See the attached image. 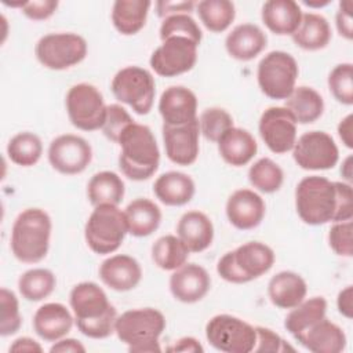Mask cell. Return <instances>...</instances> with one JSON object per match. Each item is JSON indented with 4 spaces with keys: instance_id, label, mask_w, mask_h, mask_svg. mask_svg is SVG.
Listing matches in <instances>:
<instances>
[{
    "instance_id": "6da1fadb",
    "label": "cell",
    "mask_w": 353,
    "mask_h": 353,
    "mask_svg": "<svg viewBox=\"0 0 353 353\" xmlns=\"http://www.w3.org/2000/svg\"><path fill=\"white\" fill-rule=\"evenodd\" d=\"M295 208L307 225L350 221L353 216V190L347 182H332L325 176L310 175L295 189Z\"/></svg>"
},
{
    "instance_id": "7a4b0ae2",
    "label": "cell",
    "mask_w": 353,
    "mask_h": 353,
    "mask_svg": "<svg viewBox=\"0 0 353 353\" xmlns=\"http://www.w3.org/2000/svg\"><path fill=\"white\" fill-rule=\"evenodd\" d=\"M79 331L92 339H103L114 332L116 307L109 302L105 291L92 281L76 284L69 295Z\"/></svg>"
},
{
    "instance_id": "3957f363",
    "label": "cell",
    "mask_w": 353,
    "mask_h": 353,
    "mask_svg": "<svg viewBox=\"0 0 353 353\" xmlns=\"http://www.w3.org/2000/svg\"><path fill=\"white\" fill-rule=\"evenodd\" d=\"M117 143L121 148L119 167L128 179L145 181L157 171L160 152L148 125L134 121L123 131Z\"/></svg>"
},
{
    "instance_id": "277c9868",
    "label": "cell",
    "mask_w": 353,
    "mask_h": 353,
    "mask_svg": "<svg viewBox=\"0 0 353 353\" xmlns=\"http://www.w3.org/2000/svg\"><path fill=\"white\" fill-rule=\"evenodd\" d=\"M51 218L41 208H26L14 221L11 229V251L23 263H37L50 248Z\"/></svg>"
},
{
    "instance_id": "5b68a950",
    "label": "cell",
    "mask_w": 353,
    "mask_h": 353,
    "mask_svg": "<svg viewBox=\"0 0 353 353\" xmlns=\"http://www.w3.org/2000/svg\"><path fill=\"white\" fill-rule=\"evenodd\" d=\"M165 328L164 314L153 307L131 309L116 319L114 332L131 353L161 352L159 338Z\"/></svg>"
},
{
    "instance_id": "8992f818",
    "label": "cell",
    "mask_w": 353,
    "mask_h": 353,
    "mask_svg": "<svg viewBox=\"0 0 353 353\" xmlns=\"http://www.w3.org/2000/svg\"><path fill=\"white\" fill-rule=\"evenodd\" d=\"M273 263L274 252L269 245L250 241L226 252L218 261L216 272L225 281L243 284L268 273Z\"/></svg>"
},
{
    "instance_id": "52a82bcc",
    "label": "cell",
    "mask_w": 353,
    "mask_h": 353,
    "mask_svg": "<svg viewBox=\"0 0 353 353\" xmlns=\"http://www.w3.org/2000/svg\"><path fill=\"white\" fill-rule=\"evenodd\" d=\"M127 233L128 226L124 211L112 204L97 205L84 228L87 245L99 255L114 252L121 245Z\"/></svg>"
},
{
    "instance_id": "ba28073f",
    "label": "cell",
    "mask_w": 353,
    "mask_h": 353,
    "mask_svg": "<svg viewBox=\"0 0 353 353\" xmlns=\"http://www.w3.org/2000/svg\"><path fill=\"white\" fill-rule=\"evenodd\" d=\"M298 73V63L291 54L270 51L258 63V85L272 99H287L295 88Z\"/></svg>"
},
{
    "instance_id": "9c48e42d",
    "label": "cell",
    "mask_w": 353,
    "mask_h": 353,
    "mask_svg": "<svg viewBox=\"0 0 353 353\" xmlns=\"http://www.w3.org/2000/svg\"><path fill=\"white\" fill-rule=\"evenodd\" d=\"M114 98L127 103L135 113L148 114L152 110L156 83L152 73L139 66H127L119 70L112 80Z\"/></svg>"
},
{
    "instance_id": "30bf717a",
    "label": "cell",
    "mask_w": 353,
    "mask_h": 353,
    "mask_svg": "<svg viewBox=\"0 0 353 353\" xmlns=\"http://www.w3.org/2000/svg\"><path fill=\"white\" fill-rule=\"evenodd\" d=\"M205 338L225 353H250L256 342L255 327L232 314H216L205 325Z\"/></svg>"
},
{
    "instance_id": "8fae6325",
    "label": "cell",
    "mask_w": 353,
    "mask_h": 353,
    "mask_svg": "<svg viewBox=\"0 0 353 353\" xmlns=\"http://www.w3.org/2000/svg\"><path fill=\"white\" fill-rule=\"evenodd\" d=\"M34 52L37 61L44 68L63 70L80 63L85 58L87 41L77 33H50L37 41Z\"/></svg>"
},
{
    "instance_id": "7c38bea8",
    "label": "cell",
    "mask_w": 353,
    "mask_h": 353,
    "mask_svg": "<svg viewBox=\"0 0 353 353\" xmlns=\"http://www.w3.org/2000/svg\"><path fill=\"white\" fill-rule=\"evenodd\" d=\"M66 112L70 123L83 131L102 128L108 106L101 91L88 83H79L66 94Z\"/></svg>"
},
{
    "instance_id": "4fadbf2b",
    "label": "cell",
    "mask_w": 353,
    "mask_h": 353,
    "mask_svg": "<svg viewBox=\"0 0 353 353\" xmlns=\"http://www.w3.org/2000/svg\"><path fill=\"white\" fill-rule=\"evenodd\" d=\"M197 44L188 37L172 36L153 51L150 66L161 77H174L193 69L197 61Z\"/></svg>"
},
{
    "instance_id": "5bb4252c",
    "label": "cell",
    "mask_w": 353,
    "mask_h": 353,
    "mask_svg": "<svg viewBox=\"0 0 353 353\" xmlns=\"http://www.w3.org/2000/svg\"><path fill=\"white\" fill-rule=\"evenodd\" d=\"M292 157L303 170H330L336 165L339 150L330 134L324 131H309L295 141Z\"/></svg>"
},
{
    "instance_id": "9a60e30c",
    "label": "cell",
    "mask_w": 353,
    "mask_h": 353,
    "mask_svg": "<svg viewBox=\"0 0 353 353\" xmlns=\"http://www.w3.org/2000/svg\"><path fill=\"white\" fill-rule=\"evenodd\" d=\"M296 120L284 106L268 108L259 119V135L273 153L292 150L296 141Z\"/></svg>"
},
{
    "instance_id": "2e32d148",
    "label": "cell",
    "mask_w": 353,
    "mask_h": 353,
    "mask_svg": "<svg viewBox=\"0 0 353 353\" xmlns=\"http://www.w3.org/2000/svg\"><path fill=\"white\" fill-rule=\"evenodd\" d=\"M92 160L91 145L81 137L63 134L51 141L48 161L54 170L65 175L83 172Z\"/></svg>"
},
{
    "instance_id": "e0dca14e",
    "label": "cell",
    "mask_w": 353,
    "mask_h": 353,
    "mask_svg": "<svg viewBox=\"0 0 353 353\" xmlns=\"http://www.w3.org/2000/svg\"><path fill=\"white\" fill-rule=\"evenodd\" d=\"M163 141L167 157L178 165H190L199 156V119L183 125L163 124Z\"/></svg>"
},
{
    "instance_id": "ac0fdd59",
    "label": "cell",
    "mask_w": 353,
    "mask_h": 353,
    "mask_svg": "<svg viewBox=\"0 0 353 353\" xmlns=\"http://www.w3.org/2000/svg\"><path fill=\"white\" fill-rule=\"evenodd\" d=\"M211 287L207 270L197 263H185L170 277V291L175 299L183 303L201 301Z\"/></svg>"
},
{
    "instance_id": "d6986e66",
    "label": "cell",
    "mask_w": 353,
    "mask_h": 353,
    "mask_svg": "<svg viewBox=\"0 0 353 353\" xmlns=\"http://www.w3.org/2000/svg\"><path fill=\"white\" fill-rule=\"evenodd\" d=\"M159 112L163 124H188L197 119V98L192 90L183 85H171L160 97Z\"/></svg>"
},
{
    "instance_id": "ffe728a7",
    "label": "cell",
    "mask_w": 353,
    "mask_h": 353,
    "mask_svg": "<svg viewBox=\"0 0 353 353\" xmlns=\"http://www.w3.org/2000/svg\"><path fill=\"white\" fill-rule=\"evenodd\" d=\"M265 210L263 199L251 189H239L226 201V216L240 230L256 228L265 216Z\"/></svg>"
},
{
    "instance_id": "44dd1931",
    "label": "cell",
    "mask_w": 353,
    "mask_h": 353,
    "mask_svg": "<svg viewBox=\"0 0 353 353\" xmlns=\"http://www.w3.org/2000/svg\"><path fill=\"white\" fill-rule=\"evenodd\" d=\"M99 277L110 290L124 292L135 288L142 279L139 262L124 254L106 258L99 266Z\"/></svg>"
},
{
    "instance_id": "7402d4cb",
    "label": "cell",
    "mask_w": 353,
    "mask_h": 353,
    "mask_svg": "<svg viewBox=\"0 0 353 353\" xmlns=\"http://www.w3.org/2000/svg\"><path fill=\"white\" fill-rule=\"evenodd\" d=\"M72 327L73 316L62 303H44L33 316L34 332L47 342H57L65 338Z\"/></svg>"
},
{
    "instance_id": "603a6c76",
    "label": "cell",
    "mask_w": 353,
    "mask_h": 353,
    "mask_svg": "<svg viewBox=\"0 0 353 353\" xmlns=\"http://www.w3.org/2000/svg\"><path fill=\"white\" fill-rule=\"evenodd\" d=\"M295 339L299 345L313 353H339L346 347V335L343 330L325 317L295 336Z\"/></svg>"
},
{
    "instance_id": "cb8c5ba5",
    "label": "cell",
    "mask_w": 353,
    "mask_h": 353,
    "mask_svg": "<svg viewBox=\"0 0 353 353\" xmlns=\"http://www.w3.org/2000/svg\"><path fill=\"white\" fill-rule=\"evenodd\" d=\"M176 234L189 252H201L214 240V225L204 212L188 211L178 221Z\"/></svg>"
},
{
    "instance_id": "d4e9b609",
    "label": "cell",
    "mask_w": 353,
    "mask_h": 353,
    "mask_svg": "<svg viewBox=\"0 0 353 353\" xmlns=\"http://www.w3.org/2000/svg\"><path fill=\"white\" fill-rule=\"evenodd\" d=\"M268 43L263 30L254 23L237 25L225 40L228 54L237 61H251L259 55Z\"/></svg>"
},
{
    "instance_id": "484cf974",
    "label": "cell",
    "mask_w": 353,
    "mask_h": 353,
    "mask_svg": "<svg viewBox=\"0 0 353 353\" xmlns=\"http://www.w3.org/2000/svg\"><path fill=\"white\" fill-rule=\"evenodd\" d=\"M307 292L306 281L295 272L283 270L274 274L268 284L270 302L280 309H292L299 305Z\"/></svg>"
},
{
    "instance_id": "4316f807",
    "label": "cell",
    "mask_w": 353,
    "mask_h": 353,
    "mask_svg": "<svg viewBox=\"0 0 353 353\" xmlns=\"http://www.w3.org/2000/svg\"><path fill=\"white\" fill-rule=\"evenodd\" d=\"M302 10L294 0H269L262 6V21L274 34H292L301 21Z\"/></svg>"
},
{
    "instance_id": "83f0119b",
    "label": "cell",
    "mask_w": 353,
    "mask_h": 353,
    "mask_svg": "<svg viewBox=\"0 0 353 353\" xmlns=\"http://www.w3.org/2000/svg\"><path fill=\"white\" fill-rule=\"evenodd\" d=\"M216 143L221 157L233 167L248 164L258 150L255 138L247 130L239 127L228 130Z\"/></svg>"
},
{
    "instance_id": "f1b7e54d",
    "label": "cell",
    "mask_w": 353,
    "mask_h": 353,
    "mask_svg": "<svg viewBox=\"0 0 353 353\" xmlns=\"http://www.w3.org/2000/svg\"><path fill=\"white\" fill-rule=\"evenodd\" d=\"M154 196L165 205L178 207L188 204L196 192L193 179L179 171H168L161 174L153 183Z\"/></svg>"
},
{
    "instance_id": "f546056e",
    "label": "cell",
    "mask_w": 353,
    "mask_h": 353,
    "mask_svg": "<svg viewBox=\"0 0 353 353\" xmlns=\"http://www.w3.org/2000/svg\"><path fill=\"white\" fill-rule=\"evenodd\" d=\"M128 233L135 237H146L157 230L161 222L159 205L149 199H135L124 210Z\"/></svg>"
},
{
    "instance_id": "4dcf8cb0",
    "label": "cell",
    "mask_w": 353,
    "mask_h": 353,
    "mask_svg": "<svg viewBox=\"0 0 353 353\" xmlns=\"http://www.w3.org/2000/svg\"><path fill=\"white\" fill-rule=\"evenodd\" d=\"M291 37L292 41L302 50L317 51L327 47L330 43L331 28L323 15L307 12L302 15V21Z\"/></svg>"
},
{
    "instance_id": "1f68e13d",
    "label": "cell",
    "mask_w": 353,
    "mask_h": 353,
    "mask_svg": "<svg viewBox=\"0 0 353 353\" xmlns=\"http://www.w3.org/2000/svg\"><path fill=\"white\" fill-rule=\"evenodd\" d=\"M152 3L148 0H117L112 8V22L124 36L138 33L146 23Z\"/></svg>"
},
{
    "instance_id": "d6a6232c",
    "label": "cell",
    "mask_w": 353,
    "mask_h": 353,
    "mask_svg": "<svg viewBox=\"0 0 353 353\" xmlns=\"http://www.w3.org/2000/svg\"><path fill=\"white\" fill-rule=\"evenodd\" d=\"M299 124H310L321 117L324 112V101L321 95L312 87H295L285 99V106Z\"/></svg>"
},
{
    "instance_id": "836d02e7",
    "label": "cell",
    "mask_w": 353,
    "mask_h": 353,
    "mask_svg": "<svg viewBox=\"0 0 353 353\" xmlns=\"http://www.w3.org/2000/svg\"><path fill=\"white\" fill-rule=\"evenodd\" d=\"M124 192L123 179L113 171L94 174L87 185V196L94 207L101 204L119 205L124 197Z\"/></svg>"
},
{
    "instance_id": "e575fe53",
    "label": "cell",
    "mask_w": 353,
    "mask_h": 353,
    "mask_svg": "<svg viewBox=\"0 0 353 353\" xmlns=\"http://www.w3.org/2000/svg\"><path fill=\"white\" fill-rule=\"evenodd\" d=\"M327 301L323 296L303 299L299 305L291 309L284 320L285 330L295 338L310 328L313 324L325 317Z\"/></svg>"
},
{
    "instance_id": "d590c367",
    "label": "cell",
    "mask_w": 353,
    "mask_h": 353,
    "mask_svg": "<svg viewBox=\"0 0 353 353\" xmlns=\"http://www.w3.org/2000/svg\"><path fill=\"white\" fill-rule=\"evenodd\" d=\"M189 250L178 236L165 234L152 245V259L163 270H176L186 263Z\"/></svg>"
},
{
    "instance_id": "8d00e7d4",
    "label": "cell",
    "mask_w": 353,
    "mask_h": 353,
    "mask_svg": "<svg viewBox=\"0 0 353 353\" xmlns=\"http://www.w3.org/2000/svg\"><path fill=\"white\" fill-rule=\"evenodd\" d=\"M197 14L210 32L221 33L233 22L236 8L229 0H203L197 3Z\"/></svg>"
},
{
    "instance_id": "74e56055",
    "label": "cell",
    "mask_w": 353,
    "mask_h": 353,
    "mask_svg": "<svg viewBox=\"0 0 353 353\" xmlns=\"http://www.w3.org/2000/svg\"><path fill=\"white\" fill-rule=\"evenodd\" d=\"M57 280L51 270L36 268L26 270L18 280V290L22 298L30 302H39L50 296L55 288Z\"/></svg>"
},
{
    "instance_id": "f35d334b",
    "label": "cell",
    "mask_w": 353,
    "mask_h": 353,
    "mask_svg": "<svg viewBox=\"0 0 353 353\" xmlns=\"http://www.w3.org/2000/svg\"><path fill=\"white\" fill-rule=\"evenodd\" d=\"M7 154L10 160L21 167L34 165L43 154L41 139L29 131L18 132L7 145Z\"/></svg>"
},
{
    "instance_id": "ab89813d",
    "label": "cell",
    "mask_w": 353,
    "mask_h": 353,
    "mask_svg": "<svg viewBox=\"0 0 353 353\" xmlns=\"http://www.w3.org/2000/svg\"><path fill=\"white\" fill-rule=\"evenodd\" d=\"M248 181L262 193H274L283 185L284 172L272 159L262 157L250 167Z\"/></svg>"
},
{
    "instance_id": "60d3db41",
    "label": "cell",
    "mask_w": 353,
    "mask_h": 353,
    "mask_svg": "<svg viewBox=\"0 0 353 353\" xmlns=\"http://www.w3.org/2000/svg\"><path fill=\"white\" fill-rule=\"evenodd\" d=\"M232 127H234L233 119L222 108H207L199 117L200 132L211 142H218Z\"/></svg>"
},
{
    "instance_id": "b9f144b4",
    "label": "cell",
    "mask_w": 353,
    "mask_h": 353,
    "mask_svg": "<svg viewBox=\"0 0 353 353\" xmlns=\"http://www.w3.org/2000/svg\"><path fill=\"white\" fill-rule=\"evenodd\" d=\"M172 36H182L188 37L194 41L197 46L203 39V33L197 22L189 14H178L171 15L163 19L160 26V39L161 41L172 37Z\"/></svg>"
},
{
    "instance_id": "7bdbcfd3",
    "label": "cell",
    "mask_w": 353,
    "mask_h": 353,
    "mask_svg": "<svg viewBox=\"0 0 353 353\" xmlns=\"http://www.w3.org/2000/svg\"><path fill=\"white\" fill-rule=\"evenodd\" d=\"M328 88L334 98L343 103H353V65L349 62L336 65L328 76Z\"/></svg>"
},
{
    "instance_id": "ee69618b",
    "label": "cell",
    "mask_w": 353,
    "mask_h": 353,
    "mask_svg": "<svg viewBox=\"0 0 353 353\" xmlns=\"http://www.w3.org/2000/svg\"><path fill=\"white\" fill-rule=\"evenodd\" d=\"M0 335L10 336L19 331L22 317L19 313V303L17 295L7 290H0Z\"/></svg>"
},
{
    "instance_id": "f6af8a7d",
    "label": "cell",
    "mask_w": 353,
    "mask_h": 353,
    "mask_svg": "<svg viewBox=\"0 0 353 353\" xmlns=\"http://www.w3.org/2000/svg\"><path fill=\"white\" fill-rule=\"evenodd\" d=\"M132 123H134L132 117L123 106L117 103H112V105H108L102 131L108 139L113 142H119V138L123 134V131Z\"/></svg>"
},
{
    "instance_id": "bcb514c9",
    "label": "cell",
    "mask_w": 353,
    "mask_h": 353,
    "mask_svg": "<svg viewBox=\"0 0 353 353\" xmlns=\"http://www.w3.org/2000/svg\"><path fill=\"white\" fill-rule=\"evenodd\" d=\"M330 247L336 255L350 258L353 255V223L350 221L334 222L328 233Z\"/></svg>"
},
{
    "instance_id": "7dc6e473",
    "label": "cell",
    "mask_w": 353,
    "mask_h": 353,
    "mask_svg": "<svg viewBox=\"0 0 353 353\" xmlns=\"http://www.w3.org/2000/svg\"><path fill=\"white\" fill-rule=\"evenodd\" d=\"M256 342L254 346L255 353H284L294 350L279 334L266 327H255Z\"/></svg>"
},
{
    "instance_id": "c3c4849f",
    "label": "cell",
    "mask_w": 353,
    "mask_h": 353,
    "mask_svg": "<svg viewBox=\"0 0 353 353\" xmlns=\"http://www.w3.org/2000/svg\"><path fill=\"white\" fill-rule=\"evenodd\" d=\"M58 7V1L54 0H37V1H25L21 11L33 21H43L50 18Z\"/></svg>"
},
{
    "instance_id": "681fc988",
    "label": "cell",
    "mask_w": 353,
    "mask_h": 353,
    "mask_svg": "<svg viewBox=\"0 0 353 353\" xmlns=\"http://www.w3.org/2000/svg\"><path fill=\"white\" fill-rule=\"evenodd\" d=\"M335 23L338 33L346 40L353 39V15H352V1L345 0L339 3L338 12L335 15Z\"/></svg>"
},
{
    "instance_id": "f907efd6",
    "label": "cell",
    "mask_w": 353,
    "mask_h": 353,
    "mask_svg": "<svg viewBox=\"0 0 353 353\" xmlns=\"http://www.w3.org/2000/svg\"><path fill=\"white\" fill-rule=\"evenodd\" d=\"M193 1H168L161 0L156 3V12L160 18H167L178 14H190L193 11Z\"/></svg>"
},
{
    "instance_id": "816d5d0a",
    "label": "cell",
    "mask_w": 353,
    "mask_h": 353,
    "mask_svg": "<svg viewBox=\"0 0 353 353\" xmlns=\"http://www.w3.org/2000/svg\"><path fill=\"white\" fill-rule=\"evenodd\" d=\"M165 350L167 352H172V353H176V352H183V353H199L200 352L201 353V352H204V349L200 345V342L196 338H193V336L179 338L172 345L167 346Z\"/></svg>"
},
{
    "instance_id": "f5cc1de1",
    "label": "cell",
    "mask_w": 353,
    "mask_h": 353,
    "mask_svg": "<svg viewBox=\"0 0 353 353\" xmlns=\"http://www.w3.org/2000/svg\"><path fill=\"white\" fill-rule=\"evenodd\" d=\"M338 312L346 319H352L353 316V287L347 285L342 291H339L336 298Z\"/></svg>"
},
{
    "instance_id": "db71d44e",
    "label": "cell",
    "mask_w": 353,
    "mask_h": 353,
    "mask_svg": "<svg viewBox=\"0 0 353 353\" xmlns=\"http://www.w3.org/2000/svg\"><path fill=\"white\" fill-rule=\"evenodd\" d=\"M51 353H84L85 347L84 345L73 338H66V339H59L51 347Z\"/></svg>"
},
{
    "instance_id": "11a10c76",
    "label": "cell",
    "mask_w": 353,
    "mask_h": 353,
    "mask_svg": "<svg viewBox=\"0 0 353 353\" xmlns=\"http://www.w3.org/2000/svg\"><path fill=\"white\" fill-rule=\"evenodd\" d=\"M338 135L346 148H353V114H347L339 121Z\"/></svg>"
},
{
    "instance_id": "9f6ffc18",
    "label": "cell",
    "mask_w": 353,
    "mask_h": 353,
    "mask_svg": "<svg viewBox=\"0 0 353 353\" xmlns=\"http://www.w3.org/2000/svg\"><path fill=\"white\" fill-rule=\"evenodd\" d=\"M10 352H43V347L29 336L18 338L10 346Z\"/></svg>"
},
{
    "instance_id": "6f0895ef",
    "label": "cell",
    "mask_w": 353,
    "mask_h": 353,
    "mask_svg": "<svg viewBox=\"0 0 353 353\" xmlns=\"http://www.w3.org/2000/svg\"><path fill=\"white\" fill-rule=\"evenodd\" d=\"M352 161H353V159H352V156L349 154V156L343 160L342 167H341V174H342V176L347 181V183L352 182V175H353V171H352Z\"/></svg>"
},
{
    "instance_id": "680465c9",
    "label": "cell",
    "mask_w": 353,
    "mask_h": 353,
    "mask_svg": "<svg viewBox=\"0 0 353 353\" xmlns=\"http://www.w3.org/2000/svg\"><path fill=\"white\" fill-rule=\"evenodd\" d=\"M306 6L309 7H323V6H327L330 1H320V3H310V1H303Z\"/></svg>"
}]
</instances>
